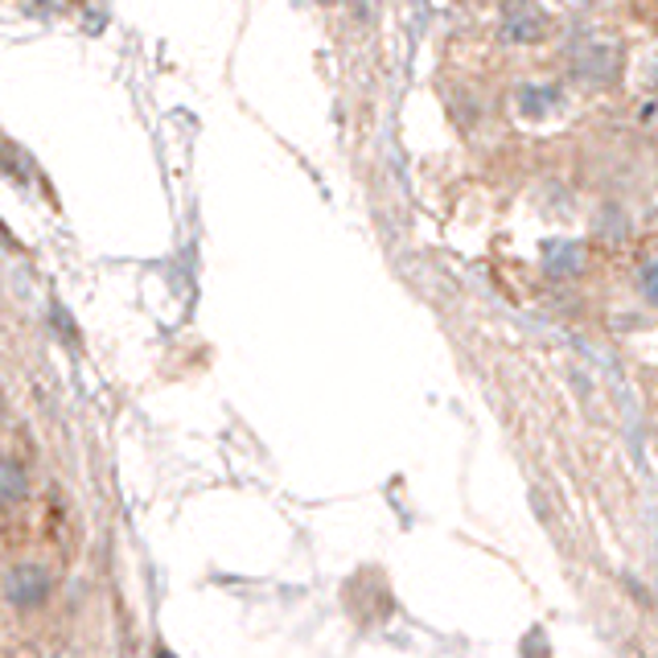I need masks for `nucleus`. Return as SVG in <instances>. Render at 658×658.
Wrapping results in <instances>:
<instances>
[{"mask_svg":"<svg viewBox=\"0 0 658 658\" xmlns=\"http://www.w3.org/2000/svg\"><path fill=\"white\" fill-rule=\"evenodd\" d=\"M568 66L581 83L605 87V83H614L622 74V45L600 38L597 30H581L568 45Z\"/></svg>","mask_w":658,"mask_h":658,"instance_id":"obj_1","label":"nucleus"},{"mask_svg":"<svg viewBox=\"0 0 658 658\" xmlns=\"http://www.w3.org/2000/svg\"><path fill=\"white\" fill-rule=\"evenodd\" d=\"M0 588H4V600L13 605L17 614H30V609H42L45 600H50V593H54V576H50L45 564L21 560V564H13V568L4 572Z\"/></svg>","mask_w":658,"mask_h":658,"instance_id":"obj_2","label":"nucleus"},{"mask_svg":"<svg viewBox=\"0 0 658 658\" xmlns=\"http://www.w3.org/2000/svg\"><path fill=\"white\" fill-rule=\"evenodd\" d=\"M498 30H502V42L535 45L552 33V17L540 0H506L498 13Z\"/></svg>","mask_w":658,"mask_h":658,"instance_id":"obj_3","label":"nucleus"},{"mask_svg":"<svg viewBox=\"0 0 658 658\" xmlns=\"http://www.w3.org/2000/svg\"><path fill=\"white\" fill-rule=\"evenodd\" d=\"M543 263H547V272L552 276H576L581 268H585V248L581 243H572V239H552L547 248H543Z\"/></svg>","mask_w":658,"mask_h":658,"instance_id":"obj_4","label":"nucleus"},{"mask_svg":"<svg viewBox=\"0 0 658 658\" xmlns=\"http://www.w3.org/2000/svg\"><path fill=\"white\" fill-rule=\"evenodd\" d=\"M30 494V473L21 469V461H0V506H17Z\"/></svg>","mask_w":658,"mask_h":658,"instance_id":"obj_5","label":"nucleus"},{"mask_svg":"<svg viewBox=\"0 0 658 658\" xmlns=\"http://www.w3.org/2000/svg\"><path fill=\"white\" fill-rule=\"evenodd\" d=\"M519 107H523V116L540 119V116H552L560 107V91L556 87H540V83H531V87L519 91Z\"/></svg>","mask_w":658,"mask_h":658,"instance_id":"obj_6","label":"nucleus"},{"mask_svg":"<svg viewBox=\"0 0 658 658\" xmlns=\"http://www.w3.org/2000/svg\"><path fill=\"white\" fill-rule=\"evenodd\" d=\"M568 4H600V0H568Z\"/></svg>","mask_w":658,"mask_h":658,"instance_id":"obj_7","label":"nucleus"}]
</instances>
